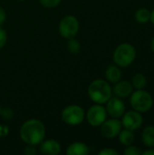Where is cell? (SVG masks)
I'll use <instances>...</instances> for the list:
<instances>
[{"label":"cell","instance_id":"obj_1","mask_svg":"<svg viewBox=\"0 0 154 155\" xmlns=\"http://www.w3.org/2000/svg\"><path fill=\"white\" fill-rule=\"evenodd\" d=\"M19 135L21 140L26 144H40L45 136L44 124L37 119H30L23 124L20 128Z\"/></svg>","mask_w":154,"mask_h":155},{"label":"cell","instance_id":"obj_2","mask_svg":"<svg viewBox=\"0 0 154 155\" xmlns=\"http://www.w3.org/2000/svg\"><path fill=\"white\" fill-rule=\"evenodd\" d=\"M88 95L94 104H104L113 96V89L108 81L96 79L90 84Z\"/></svg>","mask_w":154,"mask_h":155},{"label":"cell","instance_id":"obj_3","mask_svg":"<svg viewBox=\"0 0 154 155\" xmlns=\"http://www.w3.org/2000/svg\"><path fill=\"white\" fill-rule=\"evenodd\" d=\"M136 49L130 43L120 44L114 50L113 54V62L121 68L130 66L136 58Z\"/></svg>","mask_w":154,"mask_h":155},{"label":"cell","instance_id":"obj_4","mask_svg":"<svg viewBox=\"0 0 154 155\" xmlns=\"http://www.w3.org/2000/svg\"><path fill=\"white\" fill-rule=\"evenodd\" d=\"M130 104L133 110L141 114H145L152 108L153 98L144 89L135 90L130 95Z\"/></svg>","mask_w":154,"mask_h":155},{"label":"cell","instance_id":"obj_5","mask_svg":"<svg viewBox=\"0 0 154 155\" xmlns=\"http://www.w3.org/2000/svg\"><path fill=\"white\" fill-rule=\"evenodd\" d=\"M84 119V111L79 105H69L62 111V120L69 125H78Z\"/></svg>","mask_w":154,"mask_h":155},{"label":"cell","instance_id":"obj_6","mask_svg":"<svg viewBox=\"0 0 154 155\" xmlns=\"http://www.w3.org/2000/svg\"><path fill=\"white\" fill-rule=\"evenodd\" d=\"M79 30V21L74 15L64 16L59 24V33L65 38L70 39L74 37Z\"/></svg>","mask_w":154,"mask_h":155},{"label":"cell","instance_id":"obj_7","mask_svg":"<svg viewBox=\"0 0 154 155\" xmlns=\"http://www.w3.org/2000/svg\"><path fill=\"white\" fill-rule=\"evenodd\" d=\"M107 111L103 104H95L91 106L86 114V119L93 127H100L102 124L107 119Z\"/></svg>","mask_w":154,"mask_h":155},{"label":"cell","instance_id":"obj_8","mask_svg":"<svg viewBox=\"0 0 154 155\" xmlns=\"http://www.w3.org/2000/svg\"><path fill=\"white\" fill-rule=\"evenodd\" d=\"M121 122H122L123 127H124L125 129H128L133 132L137 131L143 126V114L133 109L130 110L124 113V114L122 116Z\"/></svg>","mask_w":154,"mask_h":155},{"label":"cell","instance_id":"obj_9","mask_svg":"<svg viewBox=\"0 0 154 155\" xmlns=\"http://www.w3.org/2000/svg\"><path fill=\"white\" fill-rule=\"evenodd\" d=\"M100 127L101 134L103 137L107 139H113L118 136V134L123 129V124L119 119L112 118L109 120L106 119Z\"/></svg>","mask_w":154,"mask_h":155},{"label":"cell","instance_id":"obj_10","mask_svg":"<svg viewBox=\"0 0 154 155\" xmlns=\"http://www.w3.org/2000/svg\"><path fill=\"white\" fill-rule=\"evenodd\" d=\"M106 111L108 115H110L112 118L120 119L126 112L125 104L123 101V99L119 97H111L108 102L106 103Z\"/></svg>","mask_w":154,"mask_h":155},{"label":"cell","instance_id":"obj_11","mask_svg":"<svg viewBox=\"0 0 154 155\" xmlns=\"http://www.w3.org/2000/svg\"><path fill=\"white\" fill-rule=\"evenodd\" d=\"M133 92V87L132 84L128 81H122L120 80L119 82L114 84L113 89V94L121 99H125L130 97L132 93Z\"/></svg>","mask_w":154,"mask_h":155},{"label":"cell","instance_id":"obj_12","mask_svg":"<svg viewBox=\"0 0 154 155\" xmlns=\"http://www.w3.org/2000/svg\"><path fill=\"white\" fill-rule=\"evenodd\" d=\"M39 149L43 154L57 155L61 152V145L55 140H47L41 143Z\"/></svg>","mask_w":154,"mask_h":155},{"label":"cell","instance_id":"obj_13","mask_svg":"<svg viewBox=\"0 0 154 155\" xmlns=\"http://www.w3.org/2000/svg\"><path fill=\"white\" fill-rule=\"evenodd\" d=\"M123 73L118 65H110L105 71V77L109 83L115 84L122 79Z\"/></svg>","mask_w":154,"mask_h":155},{"label":"cell","instance_id":"obj_14","mask_svg":"<svg viewBox=\"0 0 154 155\" xmlns=\"http://www.w3.org/2000/svg\"><path fill=\"white\" fill-rule=\"evenodd\" d=\"M142 142L147 148L154 147V125H147L142 133Z\"/></svg>","mask_w":154,"mask_h":155},{"label":"cell","instance_id":"obj_15","mask_svg":"<svg viewBox=\"0 0 154 155\" xmlns=\"http://www.w3.org/2000/svg\"><path fill=\"white\" fill-rule=\"evenodd\" d=\"M88 153V146L85 143L79 142L70 144L66 150V154L68 155H86Z\"/></svg>","mask_w":154,"mask_h":155},{"label":"cell","instance_id":"obj_16","mask_svg":"<svg viewBox=\"0 0 154 155\" xmlns=\"http://www.w3.org/2000/svg\"><path fill=\"white\" fill-rule=\"evenodd\" d=\"M118 138H119V142L121 144H123V146H129L131 144H133L134 141H135V135L133 134V131L128 130V129H122V131L120 132V134H118Z\"/></svg>","mask_w":154,"mask_h":155},{"label":"cell","instance_id":"obj_17","mask_svg":"<svg viewBox=\"0 0 154 155\" xmlns=\"http://www.w3.org/2000/svg\"><path fill=\"white\" fill-rule=\"evenodd\" d=\"M135 20L139 24H146L150 21L151 18V11L145 7H140L136 10L134 14Z\"/></svg>","mask_w":154,"mask_h":155},{"label":"cell","instance_id":"obj_18","mask_svg":"<svg viewBox=\"0 0 154 155\" xmlns=\"http://www.w3.org/2000/svg\"><path fill=\"white\" fill-rule=\"evenodd\" d=\"M132 85L134 89H144L147 84V79L146 76L142 73H137L133 75L132 79Z\"/></svg>","mask_w":154,"mask_h":155},{"label":"cell","instance_id":"obj_19","mask_svg":"<svg viewBox=\"0 0 154 155\" xmlns=\"http://www.w3.org/2000/svg\"><path fill=\"white\" fill-rule=\"evenodd\" d=\"M67 48H68L70 53L75 54L79 53V51L81 49V45H80V43L76 39H74V37H73V38L68 39Z\"/></svg>","mask_w":154,"mask_h":155},{"label":"cell","instance_id":"obj_20","mask_svg":"<svg viewBox=\"0 0 154 155\" xmlns=\"http://www.w3.org/2000/svg\"><path fill=\"white\" fill-rule=\"evenodd\" d=\"M142 150L138 147V146H135V145H129V146H126V148L124 149L123 151V154L124 155H140L142 154Z\"/></svg>","mask_w":154,"mask_h":155},{"label":"cell","instance_id":"obj_21","mask_svg":"<svg viewBox=\"0 0 154 155\" xmlns=\"http://www.w3.org/2000/svg\"><path fill=\"white\" fill-rule=\"evenodd\" d=\"M40 3L44 7L54 8L61 3V0H40Z\"/></svg>","mask_w":154,"mask_h":155},{"label":"cell","instance_id":"obj_22","mask_svg":"<svg viewBox=\"0 0 154 155\" xmlns=\"http://www.w3.org/2000/svg\"><path fill=\"white\" fill-rule=\"evenodd\" d=\"M0 115L3 117L4 120H11L14 116V112L12 109L10 108H4V109H1V113H0Z\"/></svg>","mask_w":154,"mask_h":155},{"label":"cell","instance_id":"obj_23","mask_svg":"<svg viewBox=\"0 0 154 155\" xmlns=\"http://www.w3.org/2000/svg\"><path fill=\"white\" fill-rule=\"evenodd\" d=\"M7 41V35L6 32L0 26V49L5 46Z\"/></svg>","mask_w":154,"mask_h":155},{"label":"cell","instance_id":"obj_24","mask_svg":"<svg viewBox=\"0 0 154 155\" xmlns=\"http://www.w3.org/2000/svg\"><path fill=\"white\" fill-rule=\"evenodd\" d=\"M119 153L113 149V148H103V150H101L99 153H98V155H118Z\"/></svg>","mask_w":154,"mask_h":155},{"label":"cell","instance_id":"obj_25","mask_svg":"<svg viewBox=\"0 0 154 155\" xmlns=\"http://www.w3.org/2000/svg\"><path fill=\"white\" fill-rule=\"evenodd\" d=\"M24 153H25V154L26 155H34L36 153V149L34 148V145L28 144V145L25 148Z\"/></svg>","mask_w":154,"mask_h":155},{"label":"cell","instance_id":"obj_26","mask_svg":"<svg viewBox=\"0 0 154 155\" xmlns=\"http://www.w3.org/2000/svg\"><path fill=\"white\" fill-rule=\"evenodd\" d=\"M5 17H6V14H5V10H4L3 8L0 7V26L5 23Z\"/></svg>","mask_w":154,"mask_h":155},{"label":"cell","instance_id":"obj_27","mask_svg":"<svg viewBox=\"0 0 154 155\" xmlns=\"http://www.w3.org/2000/svg\"><path fill=\"white\" fill-rule=\"evenodd\" d=\"M7 128L5 125H0V136H5L7 134Z\"/></svg>","mask_w":154,"mask_h":155},{"label":"cell","instance_id":"obj_28","mask_svg":"<svg viewBox=\"0 0 154 155\" xmlns=\"http://www.w3.org/2000/svg\"><path fill=\"white\" fill-rule=\"evenodd\" d=\"M142 154L143 155H154V148L152 147V148H148L147 150L142 152Z\"/></svg>","mask_w":154,"mask_h":155},{"label":"cell","instance_id":"obj_29","mask_svg":"<svg viewBox=\"0 0 154 155\" xmlns=\"http://www.w3.org/2000/svg\"><path fill=\"white\" fill-rule=\"evenodd\" d=\"M150 21L152 22V24L154 25V9H152L151 11V18H150Z\"/></svg>","mask_w":154,"mask_h":155},{"label":"cell","instance_id":"obj_30","mask_svg":"<svg viewBox=\"0 0 154 155\" xmlns=\"http://www.w3.org/2000/svg\"><path fill=\"white\" fill-rule=\"evenodd\" d=\"M150 47H151L152 51L154 53V36L152 38V40L150 42Z\"/></svg>","mask_w":154,"mask_h":155},{"label":"cell","instance_id":"obj_31","mask_svg":"<svg viewBox=\"0 0 154 155\" xmlns=\"http://www.w3.org/2000/svg\"><path fill=\"white\" fill-rule=\"evenodd\" d=\"M0 113H1V107H0Z\"/></svg>","mask_w":154,"mask_h":155},{"label":"cell","instance_id":"obj_32","mask_svg":"<svg viewBox=\"0 0 154 155\" xmlns=\"http://www.w3.org/2000/svg\"><path fill=\"white\" fill-rule=\"evenodd\" d=\"M19 1H23V0H19Z\"/></svg>","mask_w":154,"mask_h":155}]
</instances>
